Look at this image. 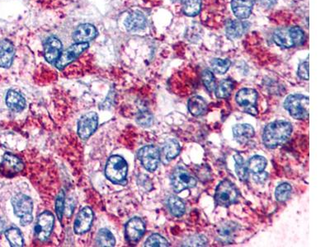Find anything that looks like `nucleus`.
Instances as JSON below:
<instances>
[{"label":"nucleus","mask_w":330,"mask_h":247,"mask_svg":"<svg viewBox=\"0 0 330 247\" xmlns=\"http://www.w3.org/2000/svg\"><path fill=\"white\" fill-rule=\"evenodd\" d=\"M292 133V124L287 120H276L265 127L263 142L268 149L273 150L286 143Z\"/></svg>","instance_id":"obj_1"},{"label":"nucleus","mask_w":330,"mask_h":247,"mask_svg":"<svg viewBox=\"0 0 330 247\" xmlns=\"http://www.w3.org/2000/svg\"><path fill=\"white\" fill-rule=\"evenodd\" d=\"M309 97L300 94L290 95L284 103L286 110H288L292 117L297 119L309 118Z\"/></svg>","instance_id":"obj_2"},{"label":"nucleus","mask_w":330,"mask_h":247,"mask_svg":"<svg viewBox=\"0 0 330 247\" xmlns=\"http://www.w3.org/2000/svg\"><path fill=\"white\" fill-rule=\"evenodd\" d=\"M128 166L124 158L114 155L107 161L105 175L113 183H122L127 176Z\"/></svg>","instance_id":"obj_3"},{"label":"nucleus","mask_w":330,"mask_h":247,"mask_svg":"<svg viewBox=\"0 0 330 247\" xmlns=\"http://www.w3.org/2000/svg\"><path fill=\"white\" fill-rule=\"evenodd\" d=\"M12 205L15 215L19 217L22 226H27L32 223L33 203L30 197L23 194H16L12 199Z\"/></svg>","instance_id":"obj_4"},{"label":"nucleus","mask_w":330,"mask_h":247,"mask_svg":"<svg viewBox=\"0 0 330 247\" xmlns=\"http://www.w3.org/2000/svg\"><path fill=\"white\" fill-rule=\"evenodd\" d=\"M239 191L235 185L229 181H221L217 186L215 201L220 206L228 207L238 201Z\"/></svg>","instance_id":"obj_5"},{"label":"nucleus","mask_w":330,"mask_h":247,"mask_svg":"<svg viewBox=\"0 0 330 247\" xmlns=\"http://www.w3.org/2000/svg\"><path fill=\"white\" fill-rule=\"evenodd\" d=\"M171 185L177 193H180L182 190L195 187L197 181L187 170L177 167L171 176Z\"/></svg>","instance_id":"obj_6"},{"label":"nucleus","mask_w":330,"mask_h":247,"mask_svg":"<svg viewBox=\"0 0 330 247\" xmlns=\"http://www.w3.org/2000/svg\"><path fill=\"white\" fill-rule=\"evenodd\" d=\"M55 217L50 212H43L37 218L35 225V237L41 241H45L49 238L53 230Z\"/></svg>","instance_id":"obj_7"},{"label":"nucleus","mask_w":330,"mask_h":247,"mask_svg":"<svg viewBox=\"0 0 330 247\" xmlns=\"http://www.w3.org/2000/svg\"><path fill=\"white\" fill-rule=\"evenodd\" d=\"M138 158L149 171H155L159 166L160 161V154L156 147L152 145H148L143 147L138 152Z\"/></svg>","instance_id":"obj_8"},{"label":"nucleus","mask_w":330,"mask_h":247,"mask_svg":"<svg viewBox=\"0 0 330 247\" xmlns=\"http://www.w3.org/2000/svg\"><path fill=\"white\" fill-rule=\"evenodd\" d=\"M88 43H75L74 45L69 46L64 52H61L60 58L56 61V67L59 69H63L67 65L76 60L82 53H84L86 50L88 49Z\"/></svg>","instance_id":"obj_9"},{"label":"nucleus","mask_w":330,"mask_h":247,"mask_svg":"<svg viewBox=\"0 0 330 247\" xmlns=\"http://www.w3.org/2000/svg\"><path fill=\"white\" fill-rule=\"evenodd\" d=\"M99 116L95 112H88L83 115L78 123V134L82 139H87L96 131Z\"/></svg>","instance_id":"obj_10"},{"label":"nucleus","mask_w":330,"mask_h":247,"mask_svg":"<svg viewBox=\"0 0 330 247\" xmlns=\"http://www.w3.org/2000/svg\"><path fill=\"white\" fill-rule=\"evenodd\" d=\"M257 93L252 88H243L236 95V103L240 107H245V111L252 115L257 113L255 106L257 103Z\"/></svg>","instance_id":"obj_11"},{"label":"nucleus","mask_w":330,"mask_h":247,"mask_svg":"<svg viewBox=\"0 0 330 247\" xmlns=\"http://www.w3.org/2000/svg\"><path fill=\"white\" fill-rule=\"evenodd\" d=\"M146 232V225L139 217H133L127 223L125 229V236L129 243L135 244L142 239Z\"/></svg>","instance_id":"obj_12"},{"label":"nucleus","mask_w":330,"mask_h":247,"mask_svg":"<svg viewBox=\"0 0 330 247\" xmlns=\"http://www.w3.org/2000/svg\"><path fill=\"white\" fill-rule=\"evenodd\" d=\"M23 162H21L20 158L13 154H5L3 158L2 163H1V171L6 177H13L17 173L20 172L23 170Z\"/></svg>","instance_id":"obj_13"},{"label":"nucleus","mask_w":330,"mask_h":247,"mask_svg":"<svg viewBox=\"0 0 330 247\" xmlns=\"http://www.w3.org/2000/svg\"><path fill=\"white\" fill-rule=\"evenodd\" d=\"M62 52V43L55 36H52L44 44V56L50 64H56Z\"/></svg>","instance_id":"obj_14"},{"label":"nucleus","mask_w":330,"mask_h":247,"mask_svg":"<svg viewBox=\"0 0 330 247\" xmlns=\"http://www.w3.org/2000/svg\"><path fill=\"white\" fill-rule=\"evenodd\" d=\"M93 221V213L89 207L81 209L78 214L75 223V231L78 234H83L88 232Z\"/></svg>","instance_id":"obj_15"},{"label":"nucleus","mask_w":330,"mask_h":247,"mask_svg":"<svg viewBox=\"0 0 330 247\" xmlns=\"http://www.w3.org/2000/svg\"><path fill=\"white\" fill-rule=\"evenodd\" d=\"M98 35V31L91 24H82L76 28L73 34V39L76 43H88Z\"/></svg>","instance_id":"obj_16"},{"label":"nucleus","mask_w":330,"mask_h":247,"mask_svg":"<svg viewBox=\"0 0 330 247\" xmlns=\"http://www.w3.org/2000/svg\"><path fill=\"white\" fill-rule=\"evenodd\" d=\"M146 24H147V21H146V17L140 12H134V13H130L125 21V27L127 28V30L130 32L144 30Z\"/></svg>","instance_id":"obj_17"},{"label":"nucleus","mask_w":330,"mask_h":247,"mask_svg":"<svg viewBox=\"0 0 330 247\" xmlns=\"http://www.w3.org/2000/svg\"><path fill=\"white\" fill-rule=\"evenodd\" d=\"M14 46L9 40L0 42V67L8 68L12 65L14 58Z\"/></svg>","instance_id":"obj_18"},{"label":"nucleus","mask_w":330,"mask_h":247,"mask_svg":"<svg viewBox=\"0 0 330 247\" xmlns=\"http://www.w3.org/2000/svg\"><path fill=\"white\" fill-rule=\"evenodd\" d=\"M253 0H232L231 9L239 19H246L253 10Z\"/></svg>","instance_id":"obj_19"},{"label":"nucleus","mask_w":330,"mask_h":247,"mask_svg":"<svg viewBox=\"0 0 330 247\" xmlns=\"http://www.w3.org/2000/svg\"><path fill=\"white\" fill-rule=\"evenodd\" d=\"M234 139L240 143H246L254 135V129L249 124L237 125L233 128Z\"/></svg>","instance_id":"obj_20"},{"label":"nucleus","mask_w":330,"mask_h":247,"mask_svg":"<svg viewBox=\"0 0 330 247\" xmlns=\"http://www.w3.org/2000/svg\"><path fill=\"white\" fill-rule=\"evenodd\" d=\"M6 104L12 111L19 112L26 107V101L19 92L9 90L6 96Z\"/></svg>","instance_id":"obj_21"},{"label":"nucleus","mask_w":330,"mask_h":247,"mask_svg":"<svg viewBox=\"0 0 330 247\" xmlns=\"http://www.w3.org/2000/svg\"><path fill=\"white\" fill-rule=\"evenodd\" d=\"M188 111L190 113L195 116H199L206 113L207 111V104L206 101L202 96H194L190 98L188 101Z\"/></svg>","instance_id":"obj_22"},{"label":"nucleus","mask_w":330,"mask_h":247,"mask_svg":"<svg viewBox=\"0 0 330 247\" xmlns=\"http://www.w3.org/2000/svg\"><path fill=\"white\" fill-rule=\"evenodd\" d=\"M275 43L282 48H291L294 46L289 28H281L276 31L273 34Z\"/></svg>","instance_id":"obj_23"},{"label":"nucleus","mask_w":330,"mask_h":247,"mask_svg":"<svg viewBox=\"0 0 330 247\" xmlns=\"http://www.w3.org/2000/svg\"><path fill=\"white\" fill-rule=\"evenodd\" d=\"M237 231L238 224H234L233 221H226L219 227L217 233L220 238L222 239L224 241H231Z\"/></svg>","instance_id":"obj_24"},{"label":"nucleus","mask_w":330,"mask_h":247,"mask_svg":"<svg viewBox=\"0 0 330 247\" xmlns=\"http://www.w3.org/2000/svg\"><path fill=\"white\" fill-rule=\"evenodd\" d=\"M246 23L244 21H232L226 27V35L229 39L239 38L246 32Z\"/></svg>","instance_id":"obj_25"},{"label":"nucleus","mask_w":330,"mask_h":247,"mask_svg":"<svg viewBox=\"0 0 330 247\" xmlns=\"http://www.w3.org/2000/svg\"><path fill=\"white\" fill-rule=\"evenodd\" d=\"M168 206L170 209V213L175 217H181L186 211L184 203L180 198H178V196H170L168 201Z\"/></svg>","instance_id":"obj_26"},{"label":"nucleus","mask_w":330,"mask_h":247,"mask_svg":"<svg viewBox=\"0 0 330 247\" xmlns=\"http://www.w3.org/2000/svg\"><path fill=\"white\" fill-rule=\"evenodd\" d=\"M163 153L166 159H174L180 153V145L175 139H169L163 146Z\"/></svg>","instance_id":"obj_27"},{"label":"nucleus","mask_w":330,"mask_h":247,"mask_svg":"<svg viewBox=\"0 0 330 247\" xmlns=\"http://www.w3.org/2000/svg\"><path fill=\"white\" fill-rule=\"evenodd\" d=\"M234 88V83L232 79H225L221 82L216 89V95L217 97L224 98L229 97L231 95Z\"/></svg>","instance_id":"obj_28"},{"label":"nucleus","mask_w":330,"mask_h":247,"mask_svg":"<svg viewBox=\"0 0 330 247\" xmlns=\"http://www.w3.org/2000/svg\"><path fill=\"white\" fill-rule=\"evenodd\" d=\"M5 237L13 247H21L24 245V240L21 232L17 228H9L5 231Z\"/></svg>","instance_id":"obj_29"},{"label":"nucleus","mask_w":330,"mask_h":247,"mask_svg":"<svg viewBox=\"0 0 330 247\" xmlns=\"http://www.w3.org/2000/svg\"><path fill=\"white\" fill-rule=\"evenodd\" d=\"M116 240L112 232L107 229H101L97 236V245L99 246H114Z\"/></svg>","instance_id":"obj_30"},{"label":"nucleus","mask_w":330,"mask_h":247,"mask_svg":"<svg viewBox=\"0 0 330 247\" xmlns=\"http://www.w3.org/2000/svg\"><path fill=\"white\" fill-rule=\"evenodd\" d=\"M267 163L268 162L266 158L262 156L256 155L253 156V158L249 160L247 166H248V169L252 172L257 174V173H261L264 169L266 168Z\"/></svg>","instance_id":"obj_31"},{"label":"nucleus","mask_w":330,"mask_h":247,"mask_svg":"<svg viewBox=\"0 0 330 247\" xmlns=\"http://www.w3.org/2000/svg\"><path fill=\"white\" fill-rule=\"evenodd\" d=\"M234 161H235V171L240 181H245L249 177V169L248 166L244 161L242 156L240 154L234 155Z\"/></svg>","instance_id":"obj_32"},{"label":"nucleus","mask_w":330,"mask_h":247,"mask_svg":"<svg viewBox=\"0 0 330 247\" xmlns=\"http://www.w3.org/2000/svg\"><path fill=\"white\" fill-rule=\"evenodd\" d=\"M201 0H185L182 6V11L186 16L195 17L201 10Z\"/></svg>","instance_id":"obj_33"},{"label":"nucleus","mask_w":330,"mask_h":247,"mask_svg":"<svg viewBox=\"0 0 330 247\" xmlns=\"http://www.w3.org/2000/svg\"><path fill=\"white\" fill-rule=\"evenodd\" d=\"M292 186L288 183H282L279 185L276 189L275 196L279 202H285L289 199L292 194Z\"/></svg>","instance_id":"obj_34"},{"label":"nucleus","mask_w":330,"mask_h":247,"mask_svg":"<svg viewBox=\"0 0 330 247\" xmlns=\"http://www.w3.org/2000/svg\"><path fill=\"white\" fill-rule=\"evenodd\" d=\"M211 68L215 72H217L219 75H224L227 72L229 67H230V61L228 60H222V59H214L213 61L210 62Z\"/></svg>","instance_id":"obj_35"},{"label":"nucleus","mask_w":330,"mask_h":247,"mask_svg":"<svg viewBox=\"0 0 330 247\" xmlns=\"http://www.w3.org/2000/svg\"><path fill=\"white\" fill-rule=\"evenodd\" d=\"M145 245L147 247H167L170 245L167 240L160 235L153 234L147 239Z\"/></svg>","instance_id":"obj_36"},{"label":"nucleus","mask_w":330,"mask_h":247,"mask_svg":"<svg viewBox=\"0 0 330 247\" xmlns=\"http://www.w3.org/2000/svg\"><path fill=\"white\" fill-rule=\"evenodd\" d=\"M202 82L208 92H213L216 89V79L211 71L204 70L202 75Z\"/></svg>","instance_id":"obj_37"},{"label":"nucleus","mask_w":330,"mask_h":247,"mask_svg":"<svg viewBox=\"0 0 330 247\" xmlns=\"http://www.w3.org/2000/svg\"><path fill=\"white\" fill-rule=\"evenodd\" d=\"M206 244H207V240H206V237L197 235V236L187 237L183 241L182 245H185V246H204Z\"/></svg>","instance_id":"obj_38"},{"label":"nucleus","mask_w":330,"mask_h":247,"mask_svg":"<svg viewBox=\"0 0 330 247\" xmlns=\"http://www.w3.org/2000/svg\"><path fill=\"white\" fill-rule=\"evenodd\" d=\"M289 30L294 45H302L304 41V33L302 29L299 27H292L289 28Z\"/></svg>","instance_id":"obj_39"},{"label":"nucleus","mask_w":330,"mask_h":247,"mask_svg":"<svg viewBox=\"0 0 330 247\" xmlns=\"http://www.w3.org/2000/svg\"><path fill=\"white\" fill-rule=\"evenodd\" d=\"M138 124L144 127H149L153 123V116L149 111H140L136 118Z\"/></svg>","instance_id":"obj_40"},{"label":"nucleus","mask_w":330,"mask_h":247,"mask_svg":"<svg viewBox=\"0 0 330 247\" xmlns=\"http://www.w3.org/2000/svg\"><path fill=\"white\" fill-rule=\"evenodd\" d=\"M64 193L60 191V194L57 196L56 202V212L58 217L59 220L61 221L62 220L63 214H64Z\"/></svg>","instance_id":"obj_41"},{"label":"nucleus","mask_w":330,"mask_h":247,"mask_svg":"<svg viewBox=\"0 0 330 247\" xmlns=\"http://www.w3.org/2000/svg\"><path fill=\"white\" fill-rule=\"evenodd\" d=\"M299 77L304 80H309V61L303 62L298 68Z\"/></svg>","instance_id":"obj_42"},{"label":"nucleus","mask_w":330,"mask_h":247,"mask_svg":"<svg viewBox=\"0 0 330 247\" xmlns=\"http://www.w3.org/2000/svg\"><path fill=\"white\" fill-rule=\"evenodd\" d=\"M262 6H264L266 9H271L274 7L277 3V0H260Z\"/></svg>","instance_id":"obj_43"},{"label":"nucleus","mask_w":330,"mask_h":247,"mask_svg":"<svg viewBox=\"0 0 330 247\" xmlns=\"http://www.w3.org/2000/svg\"><path fill=\"white\" fill-rule=\"evenodd\" d=\"M4 228H5V223L0 218V232L4 230Z\"/></svg>","instance_id":"obj_44"},{"label":"nucleus","mask_w":330,"mask_h":247,"mask_svg":"<svg viewBox=\"0 0 330 247\" xmlns=\"http://www.w3.org/2000/svg\"><path fill=\"white\" fill-rule=\"evenodd\" d=\"M174 2H178V1H181V0H173Z\"/></svg>","instance_id":"obj_45"}]
</instances>
